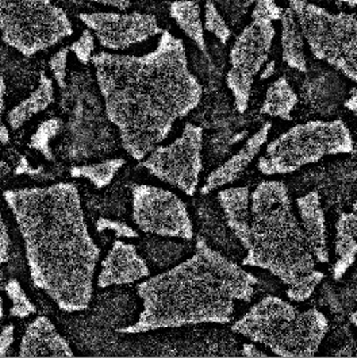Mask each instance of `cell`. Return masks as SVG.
<instances>
[{"label":"cell","mask_w":357,"mask_h":358,"mask_svg":"<svg viewBox=\"0 0 357 358\" xmlns=\"http://www.w3.org/2000/svg\"><path fill=\"white\" fill-rule=\"evenodd\" d=\"M91 62L107 120L117 127L125 152L137 161L167 140L203 96L184 42L167 30L149 53L100 52Z\"/></svg>","instance_id":"6da1fadb"},{"label":"cell","mask_w":357,"mask_h":358,"mask_svg":"<svg viewBox=\"0 0 357 358\" xmlns=\"http://www.w3.org/2000/svg\"><path fill=\"white\" fill-rule=\"evenodd\" d=\"M23 239L31 282L61 311H85L94 295L100 248L72 182L3 192Z\"/></svg>","instance_id":"7a4b0ae2"},{"label":"cell","mask_w":357,"mask_h":358,"mask_svg":"<svg viewBox=\"0 0 357 358\" xmlns=\"http://www.w3.org/2000/svg\"><path fill=\"white\" fill-rule=\"evenodd\" d=\"M258 278L198 237L195 253L137 287L142 300L139 319L119 329L142 334L202 323H229L237 301H249Z\"/></svg>","instance_id":"3957f363"},{"label":"cell","mask_w":357,"mask_h":358,"mask_svg":"<svg viewBox=\"0 0 357 358\" xmlns=\"http://www.w3.org/2000/svg\"><path fill=\"white\" fill-rule=\"evenodd\" d=\"M242 265L261 268L287 285L316 269V257L283 181H262L251 195V248Z\"/></svg>","instance_id":"277c9868"},{"label":"cell","mask_w":357,"mask_h":358,"mask_svg":"<svg viewBox=\"0 0 357 358\" xmlns=\"http://www.w3.org/2000/svg\"><path fill=\"white\" fill-rule=\"evenodd\" d=\"M232 330L264 345L279 357H313L329 330V322L317 308L302 311L283 299L267 296L238 319Z\"/></svg>","instance_id":"5b68a950"},{"label":"cell","mask_w":357,"mask_h":358,"mask_svg":"<svg viewBox=\"0 0 357 358\" xmlns=\"http://www.w3.org/2000/svg\"><path fill=\"white\" fill-rule=\"evenodd\" d=\"M352 152L354 138L342 120H310L270 142L258 168L265 176L288 175L326 156Z\"/></svg>","instance_id":"8992f818"},{"label":"cell","mask_w":357,"mask_h":358,"mask_svg":"<svg viewBox=\"0 0 357 358\" xmlns=\"http://www.w3.org/2000/svg\"><path fill=\"white\" fill-rule=\"evenodd\" d=\"M312 55L357 84V18L307 0H287Z\"/></svg>","instance_id":"52a82bcc"},{"label":"cell","mask_w":357,"mask_h":358,"mask_svg":"<svg viewBox=\"0 0 357 358\" xmlns=\"http://www.w3.org/2000/svg\"><path fill=\"white\" fill-rule=\"evenodd\" d=\"M68 14L52 0H0V37L24 57L74 36Z\"/></svg>","instance_id":"ba28073f"},{"label":"cell","mask_w":357,"mask_h":358,"mask_svg":"<svg viewBox=\"0 0 357 358\" xmlns=\"http://www.w3.org/2000/svg\"><path fill=\"white\" fill-rule=\"evenodd\" d=\"M203 129L187 123L181 136L169 145L156 146L141 166L160 181L167 182L192 196L198 189L199 178L203 169L202 162Z\"/></svg>","instance_id":"9c48e42d"},{"label":"cell","mask_w":357,"mask_h":358,"mask_svg":"<svg viewBox=\"0 0 357 358\" xmlns=\"http://www.w3.org/2000/svg\"><path fill=\"white\" fill-rule=\"evenodd\" d=\"M132 215L145 234L161 238H194V224L186 203L176 194L155 185L139 184L132 188Z\"/></svg>","instance_id":"30bf717a"},{"label":"cell","mask_w":357,"mask_h":358,"mask_svg":"<svg viewBox=\"0 0 357 358\" xmlns=\"http://www.w3.org/2000/svg\"><path fill=\"white\" fill-rule=\"evenodd\" d=\"M275 36L276 30L272 22L252 20L244 27L230 49L226 85L239 114L248 110L253 81L270 57Z\"/></svg>","instance_id":"8fae6325"},{"label":"cell","mask_w":357,"mask_h":358,"mask_svg":"<svg viewBox=\"0 0 357 358\" xmlns=\"http://www.w3.org/2000/svg\"><path fill=\"white\" fill-rule=\"evenodd\" d=\"M79 20L104 49L125 50L156 37L164 30L153 14L146 13H81Z\"/></svg>","instance_id":"7c38bea8"},{"label":"cell","mask_w":357,"mask_h":358,"mask_svg":"<svg viewBox=\"0 0 357 358\" xmlns=\"http://www.w3.org/2000/svg\"><path fill=\"white\" fill-rule=\"evenodd\" d=\"M150 269L133 243L115 241L102 261V269L97 280L99 288L113 285H129L148 279Z\"/></svg>","instance_id":"4fadbf2b"},{"label":"cell","mask_w":357,"mask_h":358,"mask_svg":"<svg viewBox=\"0 0 357 358\" xmlns=\"http://www.w3.org/2000/svg\"><path fill=\"white\" fill-rule=\"evenodd\" d=\"M272 124L270 122H265L258 131L244 143V146L234 156L225 161L217 169H214L207 176L204 185L200 189V194L207 195L209 192L217 188L237 181L241 178V175L245 172V169L249 166V164L256 159L261 148L265 145Z\"/></svg>","instance_id":"5bb4252c"},{"label":"cell","mask_w":357,"mask_h":358,"mask_svg":"<svg viewBox=\"0 0 357 358\" xmlns=\"http://www.w3.org/2000/svg\"><path fill=\"white\" fill-rule=\"evenodd\" d=\"M75 353L56 326L46 318L34 319L26 329L20 346V357H74Z\"/></svg>","instance_id":"9a60e30c"},{"label":"cell","mask_w":357,"mask_h":358,"mask_svg":"<svg viewBox=\"0 0 357 358\" xmlns=\"http://www.w3.org/2000/svg\"><path fill=\"white\" fill-rule=\"evenodd\" d=\"M297 207L302 229L314 257L321 264H328L330 257L326 239V218L319 192L310 191L298 198Z\"/></svg>","instance_id":"2e32d148"},{"label":"cell","mask_w":357,"mask_h":358,"mask_svg":"<svg viewBox=\"0 0 357 358\" xmlns=\"http://www.w3.org/2000/svg\"><path fill=\"white\" fill-rule=\"evenodd\" d=\"M251 195L248 187L222 189L218 194L225 220L245 250L251 248Z\"/></svg>","instance_id":"e0dca14e"},{"label":"cell","mask_w":357,"mask_h":358,"mask_svg":"<svg viewBox=\"0 0 357 358\" xmlns=\"http://www.w3.org/2000/svg\"><path fill=\"white\" fill-rule=\"evenodd\" d=\"M55 101V83L45 72H41L37 88L11 108L7 114V124L11 130H18L27 120L45 111Z\"/></svg>","instance_id":"ac0fdd59"},{"label":"cell","mask_w":357,"mask_h":358,"mask_svg":"<svg viewBox=\"0 0 357 358\" xmlns=\"http://www.w3.org/2000/svg\"><path fill=\"white\" fill-rule=\"evenodd\" d=\"M169 15L178 29L192 41L199 50L207 56V42L204 34V23L202 18V7L195 0H175L169 4Z\"/></svg>","instance_id":"d6986e66"},{"label":"cell","mask_w":357,"mask_h":358,"mask_svg":"<svg viewBox=\"0 0 357 358\" xmlns=\"http://www.w3.org/2000/svg\"><path fill=\"white\" fill-rule=\"evenodd\" d=\"M281 59L298 72H307L304 37L294 13L287 8L281 17Z\"/></svg>","instance_id":"ffe728a7"},{"label":"cell","mask_w":357,"mask_h":358,"mask_svg":"<svg viewBox=\"0 0 357 358\" xmlns=\"http://www.w3.org/2000/svg\"><path fill=\"white\" fill-rule=\"evenodd\" d=\"M297 104V92L293 90L287 79L279 78L267 90L265 99L261 107V114L290 120L291 113L294 111Z\"/></svg>","instance_id":"44dd1931"},{"label":"cell","mask_w":357,"mask_h":358,"mask_svg":"<svg viewBox=\"0 0 357 358\" xmlns=\"http://www.w3.org/2000/svg\"><path fill=\"white\" fill-rule=\"evenodd\" d=\"M125 165L123 159H108L88 165H78L69 169L74 179H84L90 181L97 189H103L113 182L119 169Z\"/></svg>","instance_id":"7402d4cb"},{"label":"cell","mask_w":357,"mask_h":358,"mask_svg":"<svg viewBox=\"0 0 357 358\" xmlns=\"http://www.w3.org/2000/svg\"><path fill=\"white\" fill-rule=\"evenodd\" d=\"M187 250L188 248L186 243L175 241L153 238L145 243L146 256L156 268H168L178 264Z\"/></svg>","instance_id":"603a6c76"},{"label":"cell","mask_w":357,"mask_h":358,"mask_svg":"<svg viewBox=\"0 0 357 358\" xmlns=\"http://www.w3.org/2000/svg\"><path fill=\"white\" fill-rule=\"evenodd\" d=\"M61 129H62V122L59 118H52V120L42 122L29 141V146L33 150L41 153L45 159L52 161L53 153H52L50 143L59 136Z\"/></svg>","instance_id":"cb8c5ba5"},{"label":"cell","mask_w":357,"mask_h":358,"mask_svg":"<svg viewBox=\"0 0 357 358\" xmlns=\"http://www.w3.org/2000/svg\"><path fill=\"white\" fill-rule=\"evenodd\" d=\"M204 30L213 34L222 46H225L230 37H232V29L229 27L227 20H225L223 14L217 6L214 0H207L204 4Z\"/></svg>","instance_id":"d4e9b609"},{"label":"cell","mask_w":357,"mask_h":358,"mask_svg":"<svg viewBox=\"0 0 357 358\" xmlns=\"http://www.w3.org/2000/svg\"><path fill=\"white\" fill-rule=\"evenodd\" d=\"M336 255L338 259L333 265V279L340 281L356 261L357 239L349 236H337Z\"/></svg>","instance_id":"484cf974"},{"label":"cell","mask_w":357,"mask_h":358,"mask_svg":"<svg viewBox=\"0 0 357 358\" xmlns=\"http://www.w3.org/2000/svg\"><path fill=\"white\" fill-rule=\"evenodd\" d=\"M4 292L11 300V310H10L11 317L24 319L29 318L30 315L37 313L36 306L31 303L30 299L27 298V295L23 291L18 280H8L7 284L4 285Z\"/></svg>","instance_id":"4316f807"},{"label":"cell","mask_w":357,"mask_h":358,"mask_svg":"<svg viewBox=\"0 0 357 358\" xmlns=\"http://www.w3.org/2000/svg\"><path fill=\"white\" fill-rule=\"evenodd\" d=\"M322 280H323V273L314 269L313 272L306 275L303 279L299 280L295 284L288 285L286 295L293 301H298V303L306 301L307 299L312 298V295L314 294L316 288Z\"/></svg>","instance_id":"83f0119b"},{"label":"cell","mask_w":357,"mask_h":358,"mask_svg":"<svg viewBox=\"0 0 357 358\" xmlns=\"http://www.w3.org/2000/svg\"><path fill=\"white\" fill-rule=\"evenodd\" d=\"M69 50L75 55V57L83 65L90 64L92 60V56H94V50H95V36H94V33L90 29L84 30L79 38L69 46Z\"/></svg>","instance_id":"f1b7e54d"},{"label":"cell","mask_w":357,"mask_h":358,"mask_svg":"<svg viewBox=\"0 0 357 358\" xmlns=\"http://www.w3.org/2000/svg\"><path fill=\"white\" fill-rule=\"evenodd\" d=\"M255 4L252 11V20H280L284 10L278 6L275 0H251Z\"/></svg>","instance_id":"f546056e"},{"label":"cell","mask_w":357,"mask_h":358,"mask_svg":"<svg viewBox=\"0 0 357 358\" xmlns=\"http://www.w3.org/2000/svg\"><path fill=\"white\" fill-rule=\"evenodd\" d=\"M69 48H62L59 52H56L50 60L49 68L53 73V79L57 83L61 90L66 88V75H68V56H69Z\"/></svg>","instance_id":"4dcf8cb0"},{"label":"cell","mask_w":357,"mask_h":358,"mask_svg":"<svg viewBox=\"0 0 357 358\" xmlns=\"http://www.w3.org/2000/svg\"><path fill=\"white\" fill-rule=\"evenodd\" d=\"M97 231L98 233H104V231H113L119 238H137L139 233L129 226L125 222L120 220H114V219L99 218L97 222Z\"/></svg>","instance_id":"1f68e13d"},{"label":"cell","mask_w":357,"mask_h":358,"mask_svg":"<svg viewBox=\"0 0 357 358\" xmlns=\"http://www.w3.org/2000/svg\"><path fill=\"white\" fill-rule=\"evenodd\" d=\"M218 4L225 11L226 17L233 22V24H237L238 20H241L246 8L252 3L251 0H219Z\"/></svg>","instance_id":"d6a6232c"},{"label":"cell","mask_w":357,"mask_h":358,"mask_svg":"<svg viewBox=\"0 0 357 358\" xmlns=\"http://www.w3.org/2000/svg\"><path fill=\"white\" fill-rule=\"evenodd\" d=\"M337 236H349L357 239V211L342 213L336 223Z\"/></svg>","instance_id":"836d02e7"},{"label":"cell","mask_w":357,"mask_h":358,"mask_svg":"<svg viewBox=\"0 0 357 358\" xmlns=\"http://www.w3.org/2000/svg\"><path fill=\"white\" fill-rule=\"evenodd\" d=\"M6 91H7V85H6V80L0 73V143L6 145L10 142V131L8 127L6 126L3 117H4V110H6Z\"/></svg>","instance_id":"e575fe53"},{"label":"cell","mask_w":357,"mask_h":358,"mask_svg":"<svg viewBox=\"0 0 357 358\" xmlns=\"http://www.w3.org/2000/svg\"><path fill=\"white\" fill-rule=\"evenodd\" d=\"M10 248H11V238L8 234L6 220L0 213V266H3L10 259Z\"/></svg>","instance_id":"d590c367"},{"label":"cell","mask_w":357,"mask_h":358,"mask_svg":"<svg viewBox=\"0 0 357 358\" xmlns=\"http://www.w3.org/2000/svg\"><path fill=\"white\" fill-rule=\"evenodd\" d=\"M14 342V326L6 324L0 330V357H6Z\"/></svg>","instance_id":"8d00e7d4"},{"label":"cell","mask_w":357,"mask_h":358,"mask_svg":"<svg viewBox=\"0 0 357 358\" xmlns=\"http://www.w3.org/2000/svg\"><path fill=\"white\" fill-rule=\"evenodd\" d=\"M325 292H326V298H328V306L330 307V310L333 311V313H341L342 311V307H341V304H340V300H338L337 294L335 292V289L332 288V285H325V289H323Z\"/></svg>","instance_id":"74e56055"},{"label":"cell","mask_w":357,"mask_h":358,"mask_svg":"<svg viewBox=\"0 0 357 358\" xmlns=\"http://www.w3.org/2000/svg\"><path fill=\"white\" fill-rule=\"evenodd\" d=\"M91 1L102 6L117 8L119 11H126L132 6V0H91Z\"/></svg>","instance_id":"f35d334b"},{"label":"cell","mask_w":357,"mask_h":358,"mask_svg":"<svg viewBox=\"0 0 357 358\" xmlns=\"http://www.w3.org/2000/svg\"><path fill=\"white\" fill-rule=\"evenodd\" d=\"M40 171L41 169H33L26 157H20V164H18V166L15 169V173L17 175H36Z\"/></svg>","instance_id":"ab89813d"},{"label":"cell","mask_w":357,"mask_h":358,"mask_svg":"<svg viewBox=\"0 0 357 358\" xmlns=\"http://www.w3.org/2000/svg\"><path fill=\"white\" fill-rule=\"evenodd\" d=\"M241 352H242V356H245V357H267L265 353H261L258 348L252 343H244Z\"/></svg>","instance_id":"60d3db41"},{"label":"cell","mask_w":357,"mask_h":358,"mask_svg":"<svg viewBox=\"0 0 357 358\" xmlns=\"http://www.w3.org/2000/svg\"><path fill=\"white\" fill-rule=\"evenodd\" d=\"M275 69H276V61L272 60L270 61V62H265V65L262 66L260 79L267 80L270 79V78H272V75L275 73Z\"/></svg>","instance_id":"b9f144b4"},{"label":"cell","mask_w":357,"mask_h":358,"mask_svg":"<svg viewBox=\"0 0 357 358\" xmlns=\"http://www.w3.org/2000/svg\"><path fill=\"white\" fill-rule=\"evenodd\" d=\"M345 107L352 113H357V88L351 90L349 98L345 100Z\"/></svg>","instance_id":"7bdbcfd3"},{"label":"cell","mask_w":357,"mask_h":358,"mask_svg":"<svg viewBox=\"0 0 357 358\" xmlns=\"http://www.w3.org/2000/svg\"><path fill=\"white\" fill-rule=\"evenodd\" d=\"M349 320H351V323H352V324H354V326L357 329V310L351 314V318H349Z\"/></svg>","instance_id":"ee69618b"},{"label":"cell","mask_w":357,"mask_h":358,"mask_svg":"<svg viewBox=\"0 0 357 358\" xmlns=\"http://www.w3.org/2000/svg\"><path fill=\"white\" fill-rule=\"evenodd\" d=\"M4 315V304H3V299L0 296V318H3Z\"/></svg>","instance_id":"f6af8a7d"},{"label":"cell","mask_w":357,"mask_h":358,"mask_svg":"<svg viewBox=\"0 0 357 358\" xmlns=\"http://www.w3.org/2000/svg\"><path fill=\"white\" fill-rule=\"evenodd\" d=\"M352 210H356L357 211V200L354 203V206H352Z\"/></svg>","instance_id":"bcb514c9"},{"label":"cell","mask_w":357,"mask_h":358,"mask_svg":"<svg viewBox=\"0 0 357 358\" xmlns=\"http://www.w3.org/2000/svg\"><path fill=\"white\" fill-rule=\"evenodd\" d=\"M317 1H321V3H323V1H326V3H330L332 0H317Z\"/></svg>","instance_id":"7dc6e473"},{"label":"cell","mask_w":357,"mask_h":358,"mask_svg":"<svg viewBox=\"0 0 357 358\" xmlns=\"http://www.w3.org/2000/svg\"><path fill=\"white\" fill-rule=\"evenodd\" d=\"M4 166V162H3V159H0V168H3Z\"/></svg>","instance_id":"c3c4849f"}]
</instances>
